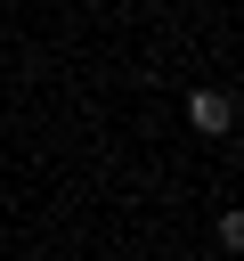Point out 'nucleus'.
<instances>
[{
  "mask_svg": "<svg viewBox=\"0 0 244 261\" xmlns=\"http://www.w3.org/2000/svg\"><path fill=\"white\" fill-rule=\"evenodd\" d=\"M179 114H187L195 139H228V130H236V90H187Z\"/></svg>",
  "mask_w": 244,
  "mask_h": 261,
  "instance_id": "1",
  "label": "nucleus"
},
{
  "mask_svg": "<svg viewBox=\"0 0 244 261\" xmlns=\"http://www.w3.org/2000/svg\"><path fill=\"white\" fill-rule=\"evenodd\" d=\"M220 245H228V253H244V204H228V212H220Z\"/></svg>",
  "mask_w": 244,
  "mask_h": 261,
  "instance_id": "2",
  "label": "nucleus"
}]
</instances>
